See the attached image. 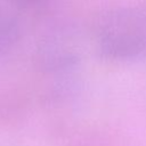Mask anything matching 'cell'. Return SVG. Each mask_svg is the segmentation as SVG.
Returning <instances> with one entry per match:
<instances>
[{
    "instance_id": "1",
    "label": "cell",
    "mask_w": 146,
    "mask_h": 146,
    "mask_svg": "<svg viewBox=\"0 0 146 146\" xmlns=\"http://www.w3.org/2000/svg\"><path fill=\"white\" fill-rule=\"evenodd\" d=\"M99 51L107 58L135 59L146 52V13L138 8H115L97 24Z\"/></svg>"
},
{
    "instance_id": "2",
    "label": "cell",
    "mask_w": 146,
    "mask_h": 146,
    "mask_svg": "<svg viewBox=\"0 0 146 146\" xmlns=\"http://www.w3.org/2000/svg\"><path fill=\"white\" fill-rule=\"evenodd\" d=\"M81 55V39L78 30L63 24L51 29L40 41L36 60L47 72H64L72 68Z\"/></svg>"
},
{
    "instance_id": "3",
    "label": "cell",
    "mask_w": 146,
    "mask_h": 146,
    "mask_svg": "<svg viewBox=\"0 0 146 146\" xmlns=\"http://www.w3.org/2000/svg\"><path fill=\"white\" fill-rule=\"evenodd\" d=\"M19 23L8 8L0 7V57L7 54L19 38Z\"/></svg>"
},
{
    "instance_id": "4",
    "label": "cell",
    "mask_w": 146,
    "mask_h": 146,
    "mask_svg": "<svg viewBox=\"0 0 146 146\" xmlns=\"http://www.w3.org/2000/svg\"><path fill=\"white\" fill-rule=\"evenodd\" d=\"M16 6H19L22 8H27V9H43L54 3L56 0H13Z\"/></svg>"
}]
</instances>
